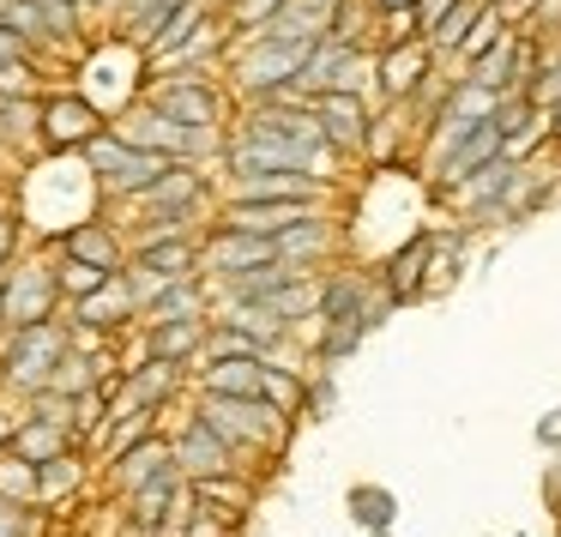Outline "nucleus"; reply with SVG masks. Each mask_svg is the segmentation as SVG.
Masks as SVG:
<instances>
[{
  "label": "nucleus",
  "mask_w": 561,
  "mask_h": 537,
  "mask_svg": "<svg viewBox=\"0 0 561 537\" xmlns=\"http://www.w3.org/2000/svg\"><path fill=\"white\" fill-rule=\"evenodd\" d=\"M199 416L236 453H284L290 447V423H296L272 399H218V392H199Z\"/></svg>",
  "instance_id": "nucleus-2"
},
{
  "label": "nucleus",
  "mask_w": 561,
  "mask_h": 537,
  "mask_svg": "<svg viewBox=\"0 0 561 537\" xmlns=\"http://www.w3.org/2000/svg\"><path fill=\"white\" fill-rule=\"evenodd\" d=\"M13 254H19V218H0V272L13 266Z\"/></svg>",
  "instance_id": "nucleus-43"
},
{
  "label": "nucleus",
  "mask_w": 561,
  "mask_h": 537,
  "mask_svg": "<svg viewBox=\"0 0 561 537\" xmlns=\"http://www.w3.org/2000/svg\"><path fill=\"white\" fill-rule=\"evenodd\" d=\"M489 122L501 127V146H507V139H519V134H531L537 122H543V110H537L531 98H525V91H507V98L495 103V115H489Z\"/></svg>",
  "instance_id": "nucleus-32"
},
{
  "label": "nucleus",
  "mask_w": 561,
  "mask_h": 537,
  "mask_svg": "<svg viewBox=\"0 0 561 537\" xmlns=\"http://www.w3.org/2000/svg\"><path fill=\"white\" fill-rule=\"evenodd\" d=\"M428 254H435V230H411L399 248L387 254V266L375 272L380 278V296L392 308H411L423 302V284H428Z\"/></svg>",
  "instance_id": "nucleus-8"
},
{
  "label": "nucleus",
  "mask_w": 561,
  "mask_h": 537,
  "mask_svg": "<svg viewBox=\"0 0 561 537\" xmlns=\"http://www.w3.org/2000/svg\"><path fill=\"white\" fill-rule=\"evenodd\" d=\"M61 254L85 260V266H103V272H122V242H115L110 224H73V230L61 236Z\"/></svg>",
  "instance_id": "nucleus-19"
},
{
  "label": "nucleus",
  "mask_w": 561,
  "mask_h": 537,
  "mask_svg": "<svg viewBox=\"0 0 561 537\" xmlns=\"http://www.w3.org/2000/svg\"><path fill=\"white\" fill-rule=\"evenodd\" d=\"M0 98H37V67L31 61L0 67Z\"/></svg>",
  "instance_id": "nucleus-37"
},
{
  "label": "nucleus",
  "mask_w": 561,
  "mask_h": 537,
  "mask_svg": "<svg viewBox=\"0 0 561 537\" xmlns=\"http://www.w3.org/2000/svg\"><path fill=\"white\" fill-rule=\"evenodd\" d=\"M175 495H182V465H170V471H158L146 489H134V519L139 525H163L175 513ZM182 519V513H175Z\"/></svg>",
  "instance_id": "nucleus-23"
},
{
  "label": "nucleus",
  "mask_w": 561,
  "mask_h": 537,
  "mask_svg": "<svg viewBox=\"0 0 561 537\" xmlns=\"http://www.w3.org/2000/svg\"><path fill=\"white\" fill-rule=\"evenodd\" d=\"M435 49L423 37H404V43H387L380 49V103H411L416 91L435 79Z\"/></svg>",
  "instance_id": "nucleus-10"
},
{
  "label": "nucleus",
  "mask_w": 561,
  "mask_h": 537,
  "mask_svg": "<svg viewBox=\"0 0 561 537\" xmlns=\"http://www.w3.org/2000/svg\"><path fill=\"white\" fill-rule=\"evenodd\" d=\"M236 459H242V453H236L230 441H224L218 429L206 423V416H194V423L182 429V441H175V465H182V477H218V471H236Z\"/></svg>",
  "instance_id": "nucleus-12"
},
{
  "label": "nucleus",
  "mask_w": 561,
  "mask_h": 537,
  "mask_svg": "<svg viewBox=\"0 0 561 537\" xmlns=\"http://www.w3.org/2000/svg\"><path fill=\"white\" fill-rule=\"evenodd\" d=\"M0 25L19 31L31 49H37V43H55L49 37V7H43V0H0Z\"/></svg>",
  "instance_id": "nucleus-30"
},
{
  "label": "nucleus",
  "mask_w": 561,
  "mask_h": 537,
  "mask_svg": "<svg viewBox=\"0 0 561 537\" xmlns=\"http://www.w3.org/2000/svg\"><path fill=\"white\" fill-rule=\"evenodd\" d=\"M55 278H61V296H73V302H85L91 290H103V284L115 278V272H103V266H85V260H55Z\"/></svg>",
  "instance_id": "nucleus-33"
},
{
  "label": "nucleus",
  "mask_w": 561,
  "mask_h": 537,
  "mask_svg": "<svg viewBox=\"0 0 561 537\" xmlns=\"http://www.w3.org/2000/svg\"><path fill=\"white\" fill-rule=\"evenodd\" d=\"M453 7H459V0H416V37H428V31H435Z\"/></svg>",
  "instance_id": "nucleus-39"
},
{
  "label": "nucleus",
  "mask_w": 561,
  "mask_h": 537,
  "mask_svg": "<svg viewBox=\"0 0 561 537\" xmlns=\"http://www.w3.org/2000/svg\"><path fill=\"white\" fill-rule=\"evenodd\" d=\"M314 115L327 127V146L339 151L344 163L368 158V127H375V98H351V91H320Z\"/></svg>",
  "instance_id": "nucleus-7"
},
{
  "label": "nucleus",
  "mask_w": 561,
  "mask_h": 537,
  "mask_svg": "<svg viewBox=\"0 0 561 537\" xmlns=\"http://www.w3.org/2000/svg\"><path fill=\"white\" fill-rule=\"evenodd\" d=\"M79 158H85V170H91V175H98V182H110V175H115V163H122V158H127V139H122V134H115V127H103V134H98V139H91V146H85V151H79Z\"/></svg>",
  "instance_id": "nucleus-34"
},
{
  "label": "nucleus",
  "mask_w": 561,
  "mask_h": 537,
  "mask_svg": "<svg viewBox=\"0 0 561 537\" xmlns=\"http://www.w3.org/2000/svg\"><path fill=\"white\" fill-rule=\"evenodd\" d=\"M55 308H61V278H55V266H43V260L7 266V332L49 327Z\"/></svg>",
  "instance_id": "nucleus-6"
},
{
  "label": "nucleus",
  "mask_w": 561,
  "mask_h": 537,
  "mask_svg": "<svg viewBox=\"0 0 561 537\" xmlns=\"http://www.w3.org/2000/svg\"><path fill=\"white\" fill-rule=\"evenodd\" d=\"M0 218H13V194L7 187H0Z\"/></svg>",
  "instance_id": "nucleus-48"
},
{
  "label": "nucleus",
  "mask_w": 561,
  "mask_h": 537,
  "mask_svg": "<svg viewBox=\"0 0 561 537\" xmlns=\"http://www.w3.org/2000/svg\"><path fill=\"white\" fill-rule=\"evenodd\" d=\"M368 339V327H327L314 332V363H344V356H356Z\"/></svg>",
  "instance_id": "nucleus-35"
},
{
  "label": "nucleus",
  "mask_w": 561,
  "mask_h": 537,
  "mask_svg": "<svg viewBox=\"0 0 561 537\" xmlns=\"http://www.w3.org/2000/svg\"><path fill=\"white\" fill-rule=\"evenodd\" d=\"M380 13H416V0H375Z\"/></svg>",
  "instance_id": "nucleus-46"
},
{
  "label": "nucleus",
  "mask_w": 561,
  "mask_h": 537,
  "mask_svg": "<svg viewBox=\"0 0 561 537\" xmlns=\"http://www.w3.org/2000/svg\"><path fill=\"white\" fill-rule=\"evenodd\" d=\"M224 170H230V182H242V175H284V170H296V175H339V151H327V146H296V139H272V134H224Z\"/></svg>",
  "instance_id": "nucleus-1"
},
{
  "label": "nucleus",
  "mask_w": 561,
  "mask_h": 537,
  "mask_svg": "<svg viewBox=\"0 0 561 537\" xmlns=\"http://www.w3.org/2000/svg\"><path fill=\"white\" fill-rule=\"evenodd\" d=\"M260 399H272L284 416H302L308 375H296V368H278V363H266V375H260Z\"/></svg>",
  "instance_id": "nucleus-29"
},
{
  "label": "nucleus",
  "mask_w": 561,
  "mask_h": 537,
  "mask_svg": "<svg viewBox=\"0 0 561 537\" xmlns=\"http://www.w3.org/2000/svg\"><path fill=\"white\" fill-rule=\"evenodd\" d=\"M339 224L332 218H314V224H296V230L278 236V260H290V266L302 272H327L332 260H339Z\"/></svg>",
  "instance_id": "nucleus-13"
},
{
  "label": "nucleus",
  "mask_w": 561,
  "mask_h": 537,
  "mask_svg": "<svg viewBox=\"0 0 561 537\" xmlns=\"http://www.w3.org/2000/svg\"><path fill=\"white\" fill-rule=\"evenodd\" d=\"M339 404V387H332V375H320V380H308V399H302V416L308 423H320V416Z\"/></svg>",
  "instance_id": "nucleus-38"
},
{
  "label": "nucleus",
  "mask_w": 561,
  "mask_h": 537,
  "mask_svg": "<svg viewBox=\"0 0 561 537\" xmlns=\"http://www.w3.org/2000/svg\"><path fill=\"white\" fill-rule=\"evenodd\" d=\"M175 387H182V363H158V356H146V368L127 375V404H151V411H158Z\"/></svg>",
  "instance_id": "nucleus-25"
},
{
  "label": "nucleus",
  "mask_w": 561,
  "mask_h": 537,
  "mask_svg": "<svg viewBox=\"0 0 561 537\" xmlns=\"http://www.w3.org/2000/svg\"><path fill=\"white\" fill-rule=\"evenodd\" d=\"M260 375H266V363H254V356H224V363H206L199 392H218V399H260Z\"/></svg>",
  "instance_id": "nucleus-17"
},
{
  "label": "nucleus",
  "mask_w": 561,
  "mask_h": 537,
  "mask_svg": "<svg viewBox=\"0 0 561 537\" xmlns=\"http://www.w3.org/2000/svg\"><path fill=\"white\" fill-rule=\"evenodd\" d=\"M206 332H211V320H158V327H146V356L187 363V356L206 351Z\"/></svg>",
  "instance_id": "nucleus-16"
},
{
  "label": "nucleus",
  "mask_w": 561,
  "mask_h": 537,
  "mask_svg": "<svg viewBox=\"0 0 561 537\" xmlns=\"http://www.w3.org/2000/svg\"><path fill=\"white\" fill-rule=\"evenodd\" d=\"M489 7L501 13V25H507V31H525V25H531V7H537V0H489Z\"/></svg>",
  "instance_id": "nucleus-40"
},
{
  "label": "nucleus",
  "mask_w": 561,
  "mask_h": 537,
  "mask_svg": "<svg viewBox=\"0 0 561 537\" xmlns=\"http://www.w3.org/2000/svg\"><path fill=\"white\" fill-rule=\"evenodd\" d=\"M272 260H278L272 236L224 230V224H211V236H199V278H211V284H230L254 266H272Z\"/></svg>",
  "instance_id": "nucleus-5"
},
{
  "label": "nucleus",
  "mask_w": 561,
  "mask_h": 537,
  "mask_svg": "<svg viewBox=\"0 0 561 537\" xmlns=\"http://www.w3.org/2000/svg\"><path fill=\"white\" fill-rule=\"evenodd\" d=\"M224 356H254V363H272V344H260L254 332L230 327V320H211V332H206V363H224Z\"/></svg>",
  "instance_id": "nucleus-26"
},
{
  "label": "nucleus",
  "mask_w": 561,
  "mask_h": 537,
  "mask_svg": "<svg viewBox=\"0 0 561 537\" xmlns=\"http://www.w3.org/2000/svg\"><path fill=\"white\" fill-rule=\"evenodd\" d=\"M525 98H531L537 110H556V103H561V37H543V61H537Z\"/></svg>",
  "instance_id": "nucleus-31"
},
{
  "label": "nucleus",
  "mask_w": 561,
  "mask_h": 537,
  "mask_svg": "<svg viewBox=\"0 0 561 537\" xmlns=\"http://www.w3.org/2000/svg\"><path fill=\"white\" fill-rule=\"evenodd\" d=\"M43 139V103L37 98H0V146Z\"/></svg>",
  "instance_id": "nucleus-27"
},
{
  "label": "nucleus",
  "mask_w": 561,
  "mask_h": 537,
  "mask_svg": "<svg viewBox=\"0 0 561 537\" xmlns=\"http://www.w3.org/2000/svg\"><path fill=\"white\" fill-rule=\"evenodd\" d=\"M465 272V224L459 230H435V254H428V284H423V302L447 296Z\"/></svg>",
  "instance_id": "nucleus-21"
},
{
  "label": "nucleus",
  "mask_w": 561,
  "mask_h": 537,
  "mask_svg": "<svg viewBox=\"0 0 561 537\" xmlns=\"http://www.w3.org/2000/svg\"><path fill=\"white\" fill-rule=\"evenodd\" d=\"M146 98L158 103L163 115H175L182 127H218V122H224V110H230V103H224V91L211 85L206 67H182V73H163L158 85L146 91Z\"/></svg>",
  "instance_id": "nucleus-3"
},
{
  "label": "nucleus",
  "mask_w": 561,
  "mask_h": 537,
  "mask_svg": "<svg viewBox=\"0 0 561 537\" xmlns=\"http://www.w3.org/2000/svg\"><path fill=\"white\" fill-rule=\"evenodd\" d=\"M194 507L199 513H211V519H224V525H236L248 513V501H254V483H242L236 471H218V477H194Z\"/></svg>",
  "instance_id": "nucleus-15"
},
{
  "label": "nucleus",
  "mask_w": 561,
  "mask_h": 537,
  "mask_svg": "<svg viewBox=\"0 0 561 537\" xmlns=\"http://www.w3.org/2000/svg\"><path fill=\"white\" fill-rule=\"evenodd\" d=\"M351 519L363 525L368 537H392V525H399V495L380 483H356L351 489Z\"/></svg>",
  "instance_id": "nucleus-22"
},
{
  "label": "nucleus",
  "mask_w": 561,
  "mask_h": 537,
  "mask_svg": "<svg viewBox=\"0 0 561 537\" xmlns=\"http://www.w3.org/2000/svg\"><path fill=\"white\" fill-rule=\"evenodd\" d=\"M175 465V441H163V435H151V441H139V447H127L122 459H115V483L134 495V489H146L158 471H170Z\"/></svg>",
  "instance_id": "nucleus-18"
},
{
  "label": "nucleus",
  "mask_w": 561,
  "mask_h": 537,
  "mask_svg": "<svg viewBox=\"0 0 561 537\" xmlns=\"http://www.w3.org/2000/svg\"><path fill=\"white\" fill-rule=\"evenodd\" d=\"M134 272H146V278H158V284L199 278V236H139Z\"/></svg>",
  "instance_id": "nucleus-11"
},
{
  "label": "nucleus",
  "mask_w": 561,
  "mask_h": 537,
  "mask_svg": "<svg viewBox=\"0 0 561 537\" xmlns=\"http://www.w3.org/2000/svg\"><path fill=\"white\" fill-rule=\"evenodd\" d=\"M98 7H122V0H98Z\"/></svg>",
  "instance_id": "nucleus-49"
},
{
  "label": "nucleus",
  "mask_w": 561,
  "mask_h": 537,
  "mask_svg": "<svg viewBox=\"0 0 561 537\" xmlns=\"http://www.w3.org/2000/svg\"><path fill=\"white\" fill-rule=\"evenodd\" d=\"M0 327H7V272H0Z\"/></svg>",
  "instance_id": "nucleus-47"
},
{
  "label": "nucleus",
  "mask_w": 561,
  "mask_h": 537,
  "mask_svg": "<svg viewBox=\"0 0 561 537\" xmlns=\"http://www.w3.org/2000/svg\"><path fill=\"white\" fill-rule=\"evenodd\" d=\"M483 13H489V0H459V7H453V13H447V19H440V25L423 37L428 49H435V61H440V67H453V55H459L465 31H471Z\"/></svg>",
  "instance_id": "nucleus-24"
},
{
  "label": "nucleus",
  "mask_w": 561,
  "mask_h": 537,
  "mask_svg": "<svg viewBox=\"0 0 561 537\" xmlns=\"http://www.w3.org/2000/svg\"><path fill=\"white\" fill-rule=\"evenodd\" d=\"M73 483H79V459H73V453H61V459L37 465V501H55V495H67Z\"/></svg>",
  "instance_id": "nucleus-36"
},
{
  "label": "nucleus",
  "mask_w": 561,
  "mask_h": 537,
  "mask_svg": "<svg viewBox=\"0 0 561 537\" xmlns=\"http://www.w3.org/2000/svg\"><path fill=\"white\" fill-rule=\"evenodd\" d=\"M537 447L561 453V404H556V411H543V416H537Z\"/></svg>",
  "instance_id": "nucleus-42"
},
{
  "label": "nucleus",
  "mask_w": 561,
  "mask_h": 537,
  "mask_svg": "<svg viewBox=\"0 0 561 537\" xmlns=\"http://www.w3.org/2000/svg\"><path fill=\"white\" fill-rule=\"evenodd\" d=\"M103 127H110V122L98 115V103L79 98V91L43 98V146H49V151H85Z\"/></svg>",
  "instance_id": "nucleus-9"
},
{
  "label": "nucleus",
  "mask_w": 561,
  "mask_h": 537,
  "mask_svg": "<svg viewBox=\"0 0 561 537\" xmlns=\"http://www.w3.org/2000/svg\"><path fill=\"white\" fill-rule=\"evenodd\" d=\"M73 351V344H67V332L55 327H25V332H13V344H7V380H13L19 392H43L55 380V368H61V356Z\"/></svg>",
  "instance_id": "nucleus-4"
},
{
  "label": "nucleus",
  "mask_w": 561,
  "mask_h": 537,
  "mask_svg": "<svg viewBox=\"0 0 561 537\" xmlns=\"http://www.w3.org/2000/svg\"><path fill=\"white\" fill-rule=\"evenodd\" d=\"M543 115H549V146L561 151V103H556V110H543Z\"/></svg>",
  "instance_id": "nucleus-45"
},
{
  "label": "nucleus",
  "mask_w": 561,
  "mask_h": 537,
  "mask_svg": "<svg viewBox=\"0 0 561 537\" xmlns=\"http://www.w3.org/2000/svg\"><path fill=\"white\" fill-rule=\"evenodd\" d=\"M19 61H31V43L19 37V31L0 25V67H19Z\"/></svg>",
  "instance_id": "nucleus-41"
},
{
  "label": "nucleus",
  "mask_w": 561,
  "mask_h": 537,
  "mask_svg": "<svg viewBox=\"0 0 561 537\" xmlns=\"http://www.w3.org/2000/svg\"><path fill=\"white\" fill-rule=\"evenodd\" d=\"M13 453L19 459H31V465H49V459H61L67 453V429H55V423H19V435H13Z\"/></svg>",
  "instance_id": "nucleus-28"
},
{
  "label": "nucleus",
  "mask_w": 561,
  "mask_h": 537,
  "mask_svg": "<svg viewBox=\"0 0 561 537\" xmlns=\"http://www.w3.org/2000/svg\"><path fill=\"white\" fill-rule=\"evenodd\" d=\"M19 525H25V513L13 501H0V537H19Z\"/></svg>",
  "instance_id": "nucleus-44"
},
{
  "label": "nucleus",
  "mask_w": 561,
  "mask_h": 537,
  "mask_svg": "<svg viewBox=\"0 0 561 537\" xmlns=\"http://www.w3.org/2000/svg\"><path fill=\"white\" fill-rule=\"evenodd\" d=\"M375 37H380V7H375V0H339L327 43H344V49H375Z\"/></svg>",
  "instance_id": "nucleus-20"
},
{
  "label": "nucleus",
  "mask_w": 561,
  "mask_h": 537,
  "mask_svg": "<svg viewBox=\"0 0 561 537\" xmlns=\"http://www.w3.org/2000/svg\"><path fill=\"white\" fill-rule=\"evenodd\" d=\"M73 315H79V327H91V332H115V327H127V320L139 315V296H134V284L115 272L103 290H91L85 302H73Z\"/></svg>",
  "instance_id": "nucleus-14"
}]
</instances>
